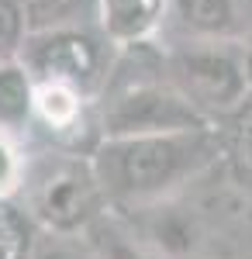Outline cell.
I'll return each mask as SVG.
<instances>
[{
    "mask_svg": "<svg viewBox=\"0 0 252 259\" xmlns=\"http://www.w3.org/2000/svg\"><path fill=\"white\" fill-rule=\"evenodd\" d=\"M31 259H83V256H79L76 249H69L66 242L49 239V242H41L38 249H31Z\"/></svg>",
    "mask_w": 252,
    "mask_h": 259,
    "instance_id": "cell-14",
    "label": "cell"
},
{
    "mask_svg": "<svg viewBox=\"0 0 252 259\" xmlns=\"http://www.w3.org/2000/svg\"><path fill=\"white\" fill-rule=\"evenodd\" d=\"M100 7H104L107 35L121 45H132V41H142L159 24L166 0H100Z\"/></svg>",
    "mask_w": 252,
    "mask_h": 259,
    "instance_id": "cell-6",
    "label": "cell"
},
{
    "mask_svg": "<svg viewBox=\"0 0 252 259\" xmlns=\"http://www.w3.org/2000/svg\"><path fill=\"white\" fill-rule=\"evenodd\" d=\"M35 111V90L24 62H0V124L4 128H21Z\"/></svg>",
    "mask_w": 252,
    "mask_h": 259,
    "instance_id": "cell-7",
    "label": "cell"
},
{
    "mask_svg": "<svg viewBox=\"0 0 252 259\" xmlns=\"http://www.w3.org/2000/svg\"><path fill=\"white\" fill-rule=\"evenodd\" d=\"M18 180H21V162L14 156V149L0 139V197L14 194L18 190Z\"/></svg>",
    "mask_w": 252,
    "mask_h": 259,
    "instance_id": "cell-12",
    "label": "cell"
},
{
    "mask_svg": "<svg viewBox=\"0 0 252 259\" xmlns=\"http://www.w3.org/2000/svg\"><path fill=\"white\" fill-rule=\"evenodd\" d=\"M245 76H249V83H252V49H249V59H245Z\"/></svg>",
    "mask_w": 252,
    "mask_h": 259,
    "instance_id": "cell-16",
    "label": "cell"
},
{
    "mask_svg": "<svg viewBox=\"0 0 252 259\" xmlns=\"http://www.w3.org/2000/svg\"><path fill=\"white\" fill-rule=\"evenodd\" d=\"M238 152H242V159L249 162V169H252V118L242 124V142H238Z\"/></svg>",
    "mask_w": 252,
    "mask_h": 259,
    "instance_id": "cell-15",
    "label": "cell"
},
{
    "mask_svg": "<svg viewBox=\"0 0 252 259\" xmlns=\"http://www.w3.org/2000/svg\"><path fill=\"white\" fill-rule=\"evenodd\" d=\"M35 111L38 118L56 128V132H69L79 121V90L69 83H56V80H41L35 87Z\"/></svg>",
    "mask_w": 252,
    "mask_h": 259,
    "instance_id": "cell-8",
    "label": "cell"
},
{
    "mask_svg": "<svg viewBox=\"0 0 252 259\" xmlns=\"http://www.w3.org/2000/svg\"><path fill=\"white\" fill-rule=\"evenodd\" d=\"M104 135L128 139V135H159V132H190L207 128L194 100L183 90H170L162 83H132L104 107Z\"/></svg>",
    "mask_w": 252,
    "mask_h": 259,
    "instance_id": "cell-3",
    "label": "cell"
},
{
    "mask_svg": "<svg viewBox=\"0 0 252 259\" xmlns=\"http://www.w3.org/2000/svg\"><path fill=\"white\" fill-rule=\"evenodd\" d=\"M97 245H100V252H104V259H142L135 252V245L124 242L114 228H100L97 232Z\"/></svg>",
    "mask_w": 252,
    "mask_h": 259,
    "instance_id": "cell-13",
    "label": "cell"
},
{
    "mask_svg": "<svg viewBox=\"0 0 252 259\" xmlns=\"http://www.w3.org/2000/svg\"><path fill=\"white\" fill-rule=\"evenodd\" d=\"M24 28L28 18L18 0H0V62L24 49Z\"/></svg>",
    "mask_w": 252,
    "mask_h": 259,
    "instance_id": "cell-11",
    "label": "cell"
},
{
    "mask_svg": "<svg viewBox=\"0 0 252 259\" xmlns=\"http://www.w3.org/2000/svg\"><path fill=\"white\" fill-rule=\"evenodd\" d=\"M173 73L183 94L194 100L197 107H235L245 97V62L221 49H187L173 62Z\"/></svg>",
    "mask_w": 252,
    "mask_h": 259,
    "instance_id": "cell-5",
    "label": "cell"
},
{
    "mask_svg": "<svg viewBox=\"0 0 252 259\" xmlns=\"http://www.w3.org/2000/svg\"><path fill=\"white\" fill-rule=\"evenodd\" d=\"M24 69L35 73L38 80L69 83L83 90H94L107 73H104V49L90 35L79 31H41L21 49Z\"/></svg>",
    "mask_w": 252,
    "mask_h": 259,
    "instance_id": "cell-4",
    "label": "cell"
},
{
    "mask_svg": "<svg viewBox=\"0 0 252 259\" xmlns=\"http://www.w3.org/2000/svg\"><path fill=\"white\" fill-rule=\"evenodd\" d=\"M104 187L94 162L83 159H45L28 177V204L31 214L59 235L76 232L100 214Z\"/></svg>",
    "mask_w": 252,
    "mask_h": 259,
    "instance_id": "cell-2",
    "label": "cell"
},
{
    "mask_svg": "<svg viewBox=\"0 0 252 259\" xmlns=\"http://www.w3.org/2000/svg\"><path fill=\"white\" fill-rule=\"evenodd\" d=\"M207 128L190 132H159V135H128L107 139L94 156V169L107 197L138 200L159 197L180 180L197 173L211 159Z\"/></svg>",
    "mask_w": 252,
    "mask_h": 259,
    "instance_id": "cell-1",
    "label": "cell"
},
{
    "mask_svg": "<svg viewBox=\"0 0 252 259\" xmlns=\"http://www.w3.org/2000/svg\"><path fill=\"white\" fill-rule=\"evenodd\" d=\"M0 259H31V225L0 197Z\"/></svg>",
    "mask_w": 252,
    "mask_h": 259,
    "instance_id": "cell-10",
    "label": "cell"
},
{
    "mask_svg": "<svg viewBox=\"0 0 252 259\" xmlns=\"http://www.w3.org/2000/svg\"><path fill=\"white\" fill-rule=\"evenodd\" d=\"M232 0H180V18L204 35H221L232 28Z\"/></svg>",
    "mask_w": 252,
    "mask_h": 259,
    "instance_id": "cell-9",
    "label": "cell"
}]
</instances>
